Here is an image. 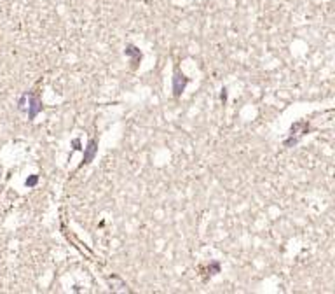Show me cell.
Instances as JSON below:
<instances>
[{"instance_id": "obj_4", "label": "cell", "mask_w": 335, "mask_h": 294, "mask_svg": "<svg viewBox=\"0 0 335 294\" xmlns=\"http://www.w3.org/2000/svg\"><path fill=\"white\" fill-rule=\"evenodd\" d=\"M35 184H37V175H33L26 180V186H35Z\"/></svg>"}, {"instance_id": "obj_3", "label": "cell", "mask_w": 335, "mask_h": 294, "mask_svg": "<svg viewBox=\"0 0 335 294\" xmlns=\"http://www.w3.org/2000/svg\"><path fill=\"white\" fill-rule=\"evenodd\" d=\"M28 100H30V105H28V119H33V117L42 110V104H40V100H38L37 96H33V95H30Z\"/></svg>"}, {"instance_id": "obj_1", "label": "cell", "mask_w": 335, "mask_h": 294, "mask_svg": "<svg viewBox=\"0 0 335 294\" xmlns=\"http://www.w3.org/2000/svg\"><path fill=\"white\" fill-rule=\"evenodd\" d=\"M96 153H98V144H96V140L94 138H91L89 140V144H87V147L84 149V158H82V163L79 165V168L81 166H84V165H89L94 159V156H96Z\"/></svg>"}, {"instance_id": "obj_2", "label": "cell", "mask_w": 335, "mask_h": 294, "mask_svg": "<svg viewBox=\"0 0 335 294\" xmlns=\"http://www.w3.org/2000/svg\"><path fill=\"white\" fill-rule=\"evenodd\" d=\"M187 82H189V79H187L185 76H182V74H178V72L175 74V77H173V91H175V96L176 98L183 93Z\"/></svg>"}]
</instances>
